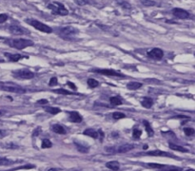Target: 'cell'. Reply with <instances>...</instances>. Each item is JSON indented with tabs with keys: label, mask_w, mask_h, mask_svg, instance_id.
<instances>
[{
	"label": "cell",
	"mask_w": 195,
	"mask_h": 171,
	"mask_svg": "<svg viewBox=\"0 0 195 171\" xmlns=\"http://www.w3.org/2000/svg\"><path fill=\"white\" fill-rule=\"evenodd\" d=\"M9 30H10V34H14V35H22V34H24V29H23V28L19 27V26L12 25V26H10Z\"/></svg>",
	"instance_id": "cell-13"
},
{
	"label": "cell",
	"mask_w": 195,
	"mask_h": 171,
	"mask_svg": "<svg viewBox=\"0 0 195 171\" xmlns=\"http://www.w3.org/2000/svg\"><path fill=\"white\" fill-rule=\"evenodd\" d=\"M146 155H150V156H166V157L175 158V156L171 155L170 153L165 152V151L160 150V149H155V150H152V151H148L146 153Z\"/></svg>",
	"instance_id": "cell-10"
},
{
	"label": "cell",
	"mask_w": 195,
	"mask_h": 171,
	"mask_svg": "<svg viewBox=\"0 0 195 171\" xmlns=\"http://www.w3.org/2000/svg\"><path fill=\"white\" fill-rule=\"evenodd\" d=\"M75 3H76V4H78V5H81V6H82V5L90 4L91 2H90V1H78V0H77V1H75Z\"/></svg>",
	"instance_id": "cell-39"
},
{
	"label": "cell",
	"mask_w": 195,
	"mask_h": 171,
	"mask_svg": "<svg viewBox=\"0 0 195 171\" xmlns=\"http://www.w3.org/2000/svg\"><path fill=\"white\" fill-rule=\"evenodd\" d=\"M141 4L147 7H152L155 6L156 1H153V0H143V1H141Z\"/></svg>",
	"instance_id": "cell-29"
},
{
	"label": "cell",
	"mask_w": 195,
	"mask_h": 171,
	"mask_svg": "<svg viewBox=\"0 0 195 171\" xmlns=\"http://www.w3.org/2000/svg\"><path fill=\"white\" fill-rule=\"evenodd\" d=\"M6 43L10 47H12L16 49H24L28 47H32L34 45V43L32 40L29 39H24V38H17V39H8Z\"/></svg>",
	"instance_id": "cell-1"
},
{
	"label": "cell",
	"mask_w": 195,
	"mask_h": 171,
	"mask_svg": "<svg viewBox=\"0 0 195 171\" xmlns=\"http://www.w3.org/2000/svg\"><path fill=\"white\" fill-rule=\"evenodd\" d=\"M126 117V115L122 112H119V111H115L112 113V118L114 120H120V119H123Z\"/></svg>",
	"instance_id": "cell-28"
},
{
	"label": "cell",
	"mask_w": 195,
	"mask_h": 171,
	"mask_svg": "<svg viewBox=\"0 0 195 171\" xmlns=\"http://www.w3.org/2000/svg\"><path fill=\"white\" fill-rule=\"evenodd\" d=\"M48 171H58V170L55 169V168H51V169H49Z\"/></svg>",
	"instance_id": "cell-46"
},
{
	"label": "cell",
	"mask_w": 195,
	"mask_h": 171,
	"mask_svg": "<svg viewBox=\"0 0 195 171\" xmlns=\"http://www.w3.org/2000/svg\"><path fill=\"white\" fill-rule=\"evenodd\" d=\"M142 86H143V84H142V83H140V82L131 81V82L128 83V84H127V89L130 90H136L138 89H140Z\"/></svg>",
	"instance_id": "cell-14"
},
{
	"label": "cell",
	"mask_w": 195,
	"mask_h": 171,
	"mask_svg": "<svg viewBox=\"0 0 195 171\" xmlns=\"http://www.w3.org/2000/svg\"><path fill=\"white\" fill-rule=\"evenodd\" d=\"M143 124L145 125V129H146V131H147V133L148 134V136L149 137H152L154 135V131H153L152 128V125H150V124L148 122L147 120H144L143 121Z\"/></svg>",
	"instance_id": "cell-19"
},
{
	"label": "cell",
	"mask_w": 195,
	"mask_h": 171,
	"mask_svg": "<svg viewBox=\"0 0 195 171\" xmlns=\"http://www.w3.org/2000/svg\"><path fill=\"white\" fill-rule=\"evenodd\" d=\"M106 167L112 171H118L120 168V164L117 161H110L106 164Z\"/></svg>",
	"instance_id": "cell-15"
},
{
	"label": "cell",
	"mask_w": 195,
	"mask_h": 171,
	"mask_svg": "<svg viewBox=\"0 0 195 171\" xmlns=\"http://www.w3.org/2000/svg\"><path fill=\"white\" fill-rule=\"evenodd\" d=\"M74 145L77 148V150L79 152H81V153H88V147L84 146L83 145L79 144V143H77V142H74Z\"/></svg>",
	"instance_id": "cell-24"
},
{
	"label": "cell",
	"mask_w": 195,
	"mask_h": 171,
	"mask_svg": "<svg viewBox=\"0 0 195 171\" xmlns=\"http://www.w3.org/2000/svg\"><path fill=\"white\" fill-rule=\"evenodd\" d=\"M37 104H42V105L48 104V100H46V99H41V100L37 101Z\"/></svg>",
	"instance_id": "cell-41"
},
{
	"label": "cell",
	"mask_w": 195,
	"mask_h": 171,
	"mask_svg": "<svg viewBox=\"0 0 195 171\" xmlns=\"http://www.w3.org/2000/svg\"><path fill=\"white\" fill-rule=\"evenodd\" d=\"M194 132H195V130H194V128H184V133H185L187 136H191V135H193Z\"/></svg>",
	"instance_id": "cell-33"
},
{
	"label": "cell",
	"mask_w": 195,
	"mask_h": 171,
	"mask_svg": "<svg viewBox=\"0 0 195 171\" xmlns=\"http://www.w3.org/2000/svg\"><path fill=\"white\" fill-rule=\"evenodd\" d=\"M55 93H58V94H63V95H71L74 94V92H70L67 90H64V89H59V90H53Z\"/></svg>",
	"instance_id": "cell-27"
},
{
	"label": "cell",
	"mask_w": 195,
	"mask_h": 171,
	"mask_svg": "<svg viewBox=\"0 0 195 171\" xmlns=\"http://www.w3.org/2000/svg\"><path fill=\"white\" fill-rule=\"evenodd\" d=\"M78 32H79V31L74 27H64V28H60L58 30L59 36L65 40L74 39L75 36H77Z\"/></svg>",
	"instance_id": "cell-2"
},
{
	"label": "cell",
	"mask_w": 195,
	"mask_h": 171,
	"mask_svg": "<svg viewBox=\"0 0 195 171\" xmlns=\"http://www.w3.org/2000/svg\"><path fill=\"white\" fill-rule=\"evenodd\" d=\"M13 75L19 79H32L35 74L28 69H22L13 71Z\"/></svg>",
	"instance_id": "cell-6"
},
{
	"label": "cell",
	"mask_w": 195,
	"mask_h": 171,
	"mask_svg": "<svg viewBox=\"0 0 195 171\" xmlns=\"http://www.w3.org/2000/svg\"><path fill=\"white\" fill-rule=\"evenodd\" d=\"M83 134L86 135V136H90L93 139H98L99 136H98V131L94 130L93 128H87L84 132H83Z\"/></svg>",
	"instance_id": "cell-17"
},
{
	"label": "cell",
	"mask_w": 195,
	"mask_h": 171,
	"mask_svg": "<svg viewBox=\"0 0 195 171\" xmlns=\"http://www.w3.org/2000/svg\"><path fill=\"white\" fill-rule=\"evenodd\" d=\"M98 136H100V137H101V141H102V140H103V138H104V136H105V135H104V133H103V131H102L101 129H99V130H98Z\"/></svg>",
	"instance_id": "cell-42"
},
{
	"label": "cell",
	"mask_w": 195,
	"mask_h": 171,
	"mask_svg": "<svg viewBox=\"0 0 195 171\" xmlns=\"http://www.w3.org/2000/svg\"><path fill=\"white\" fill-rule=\"evenodd\" d=\"M147 55L153 60H161L164 57V52L159 48H153L147 52Z\"/></svg>",
	"instance_id": "cell-8"
},
{
	"label": "cell",
	"mask_w": 195,
	"mask_h": 171,
	"mask_svg": "<svg viewBox=\"0 0 195 171\" xmlns=\"http://www.w3.org/2000/svg\"><path fill=\"white\" fill-rule=\"evenodd\" d=\"M148 165L152 168H158V169H163L166 167L165 164H148Z\"/></svg>",
	"instance_id": "cell-34"
},
{
	"label": "cell",
	"mask_w": 195,
	"mask_h": 171,
	"mask_svg": "<svg viewBox=\"0 0 195 171\" xmlns=\"http://www.w3.org/2000/svg\"><path fill=\"white\" fill-rule=\"evenodd\" d=\"M187 171H194V170H193V169H188Z\"/></svg>",
	"instance_id": "cell-47"
},
{
	"label": "cell",
	"mask_w": 195,
	"mask_h": 171,
	"mask_svg": "<svg viewBox=\"0 0 195 171\" xmlns=\"http://www.w3.org/2000/svg\"><path fill=\"white\" fill-rule=\"evenodd\" d=\"M117 3L120 4L122 6V8H124L125 10H130L131 9L130 4L129 2H127V1H117Z\"/></svg>",
	"instance_id": "cell-31"
},
{
	"label": "cell",
	"mask_w": 195,
	"mask_h": 171,
	"mask_svg": "<svg viewBox=\"0 0 195 171\" xmlns=\"http://www.w3.org/2000/svg\"><path fill=\"white\" fill-rule=\"evenodd\" d=\"M14 161L12 160H9L8 158H2L0 157V165H8L10 164H13Z\"/></svg>",
	"instance_id": "cell-30"
},
{
	"label": "cell",
	"mask_w": 195,
	"mask_h": 171,
	"mask_svg": "<svg viewBox=\"0 0 195 171\" xmlns=\"http://www.w3.org/2000/svg\"><path fill=\"white\" fill-rule=\"evenodd\" d=\"M67 85H68L71 90H77V87L74 84V83H71V82H67Z\"/></svg>",
	"instance_id": "cell-38"
},
{
	"label": "cell",
	"mask_w": 195,
	"mask_h": 171,
	"mask_svg": "<svg viewBox=\"0 0 195 171\" xmlns=\"http://www.w3.org/2000/svg\"><path fill=\"white\" fill-rule=\"evenodd\" d=\"M134 147H135L134 145H131V144H124V145L120 146L119 147L115 148V151H116V153H127V152H129V151L132 150Z\"/></svg>",
	"instance_id": "cell-11"
},
{
	"label": "cell",
	"mask_w": 195,
	"mask_h": 171,
	"mask_svg": "<svg viewBox=\"0 0 195 171\" xmlns=\"http://www.w3.org/2000/svg\"><path fill=\"white\" fill-rule=\"evenodd\" d=\"M41 131V128H37V130L35 129L34 131H33V136H38L39 134V132Z\"/></svg>",
	"instance_id": "cell-40"
},
{
	"label": "cell",
	"mask_w": 195,
	"mask_h": 171,
	"mask_svg": "<svg viewBox=\"0 0 195 171\" xmlns=\"http://www.w3.org/2000/svg\"><path fill=\"white\" fill-rule=\"evenodd\" d=\"M169 146H170V149L175 150V151H180V152H183V153H188V150L187 149V148L183 147V146H181L175 145V144H172V143H170Z\"/></svg>",
	"instance_id": "cell-18"
},
{
	"label": "cell",
	"mask_w": 195,
	"mask_h": 171,
	"mask_svg": "<svg viewBox=\"0 0 195 171\" xmlns=\"http://www.w3.org/2000/svg\"><path fill=\"white\" fill-rule=\"evenodd\" d=\"M7 147H10V148H17L18 146H14V145H12V144H10V145H8V146H7Z\"/></svg>",
	"instance_id": "cell-44"
},
{
	"label": "cell",
	"mask_w": 195,
	"mask_h": 171,
	"mask_svg": "<svg viewBox=\"0 0 195 171\" xmlns=\"http://www.w3.org/2000/svg\"><path fill=\"white\" fill-rule=\"evenodd\" d=\"M45 111L50 113V114H58L59 112H61V109L59 108H53V107H46L45 108Z\"/></svg>",
	"instance_id": "cell-23"
},
{
	"label": "cell",
	"mask_w": 195,
	"mask_h": 171,
	"mask_svg": "<svg viewBox=\"0 0 195 171\" xmlns=\"http://www.w3.org/2000/svg\"><path fill=\"white\" fill-rule=\"evenodd\" d=\"M141 105L145 108H150L153 105V100L150 97H144L141 102Z\"/></svg>",
	"instance_id": "cell-16"
},
{
	"label": "cell",
	"mask_w": 195,
	"mask_h": 171,
	"mask_svg": "<svg viewBox=\"0 0 195 171\" xmlns=\"http://www.w3.org/2000/svg\"><path fill=\"white\" fill-rule=\"evenodd\" d=\"M142 135V130L138 129V128H134L133 129V133H132V136L134 139H139V138L141 137Z\"/></svg>",
	"instance_id": "cell-32"
},
{
	"label": "cell",
	"mask_w": 195,
	"mask_h": 171,
	"mask_svg": "<svg viewBox=\"0 0 195 171\" xmlns=\"http://www.w3.org/2000/svg\"><path fill=\"white\" fill-rule=\"evenodd\" d=\"M26 22L28 24H30L31 26H32L34 29L40 31L42 32H45V34H51L52 32V29L51 27H49L48 25L42 23L41 21L36 20V19H26Z\"/></svg>",
	"instance_id": "cell-3"
},
{
	"label": "cell",
	"mask_w": 195,
	"mask_h": 171,
	"mask_svg": "<svg viewBox=\"0 0 195 171\" xmlns=\"http://www.w3.org/2000/svg\"><path fill=\"white\" fill-rule=\"evenodd\" d=\"M0 90L17 93V94H23V93H26L27 91L23 87H21L17 85L9 84V83H0Z\"/></svg>",
	"instance_id": "cell-5"
},
{
	"label": "cell",
	"mask_w": 195,
	"mask_h": 171,
	"mask_svg": "<svg viewBox=\"0 0 195 171\" xmlns=\"http://www.w3.org/2000/svg\"><path fill=\"white\" fill-rule=\"evenodd\" d=\"M172 14L179 19H187L189 17V13L188 10L181 8H174L172 10Z\"/></svg>",
	"instance_id": "cell-9"
},
{
	"label": "cell",
	"mask_w": 195,
	"mask_h": 171,
	"mask_svg": "<svg viewBox=\"0 0 195 171\" xmlns=\"http://www.w3.org/2000/svg\"><path fill=\"white\" fill-rule=\"evenodd\" d=\"M69 116H70V120L72 123H81L83 121V117L77 111H70Z\"/></svg>",
	"instance_id": "cell-12"
},
{
	"label": "cell",
	"mask_w": 195,
	"mask_h": 171,
	"mask_svg": "<svg viewBox=\"0 0 195 171\" xmlns=\"http://www.w3.org/2000/svg\"><path fill=\"white\" fill-rule=\"evenodd\" d=\"M5 55H6V56H8L9 59H10V61H12V62H17V61H19L20 59L23 58V56H22V55L19 54V53H16V54L5 53Z\"/></svg>",
	"instance_id": "cell-20"
},
{
	"label": "cell",
	"mask_w": 195,
	"mask_h": 171,
	"mask_svg": "<svg viewBox=\"0 0 195 171\" xmlns=\"http://www.w3.org/2000/svg\"><path fill=\"white\" fill-rule=\"evenodd\" d=\"M4 114H6V111H5V110H0V116H1V115H4Z\"/></svg>",
	"instance_id": "cell-45"
},
{
	"label": "cell",
	"mask_w": 195,
	"mask_h": 171,
	"mask_svg": "<svg viewBox=\"0 0 195 171\" xmlns=\"http://www.w3.org/2000/svg\"><path fill=\"white\" fill-rule=\"evenodd\" d=\"M52 129L53 132H55V133H57V134H65L66 133L65 128L60 125H53L52 126Z\"/></svg>",
	"instance_id": "cell-21"
},
{
	"label": "cell",
	"mask_w": 195,
	"mask_h": 171,
	"mask_svg": "<svg viewBox=\"0 0 195 171\" xmlns=\"http://www.w3.org/2000/svg\"><path fill=\"white\" fill-rule=\"evenodd\" d=\"M8 19V15L6 13H0V24L4 23L5 21H7Z\"/></svg>",
	"instance_id": "cell-37"
},
{
	"label": "cell",
	"mask_w": 195,
	"mask_h": 171,
	"mask_svg": "<svg viewBox=\"0 0 195 171\" xmlns=\"http://www.w3.org/2000/svg\"><path fill=\"white\" fill-rule=\"evenodd\" d=\"M52 146V143L50 141L49 139H44L42 140V144H41V147L42 148H50Z\"/></svg>",
	"instance_id": "cell-26"
},
{
	"label": "cell",
	"mask_w": 195,
	"mask_h": 171,
	"mask_svg": "<svg viewBox=\"0 0 195 171\" xmlns=\"http://www.w3.org/2000/svg\"><path fill=\"white\" fill-rule=\"evenodd\" d=\"M163 169L165 171H182V168L176 167H169V165H166V167Z\"/></svg>",
	"instance_id": "cell-35"
},
{
	"label": "cell",
	"mask_w": 195,
	"mask_h": 171,
	"mask_svg": "<svg viewBox=\"0 0 195 171\" xmlns=\"http://www.w3.org/2000/svg\"><path fill=\"white\" fill-rule=\"evenodd\" d=\"M88 85L90 87H92V89H94V87H97L99 86V82L93 78H90V79H88Z\"/></svg>",
	"instance_id": "cell-25"
},
{
	"label": "cell",
	"mask_w": 195,
	"mask_h": 171,
	"mask_svg": "<svg viewBox=\"0 0 195 171\" xmlns=\"http://www.w3.org/2000/svg\"><path fill=\"white\" fill-rule=\"evenodd\" d=\"M48 9H50L53 13V14L58 15H67L69 13V10L64 6L62 3L60 2H52L48 4Z\"/></svg>",
	"instance_id": "cell-4"
},
{
	"label": "cell",
	"mask_w": 195,
	"mask_h": 171,
	"mask_svg": "<svg viewBox=\"0 0 195 171\" xmlns=\"http://www.w3.org/2000/svg\"><path fill=\"white\" fill-rule=\"evenodd\" d=\"M57 78L56 77H52V78H51V80H50V83H49V86H51V87H54V86H56L57 85Z\"/></svg>",
	"instance_id": "cell-36"
},
{
	"label": "cell",
	"mask_w": 195,
	"mask_h": 171,
	"mask_svg": "<svg viewBox=\"0 0 195 171\" xmlns=\"http://www.w3.org/2000/svg\"><path fill=\"white\" fill-rule=\"evenodd\" d=\"M5 135H6V132L4 130H0V138H3Z\"/></svg>",
	"instance_id": "cell-43"
},
{
	"label": "cell",
	"mask_w": 195,
	"mask_h": 171,
	"mask_svg": "<svg viewBox=\"0 0 195 171\" xmlns=\"http://www.w3.org/2000/svg\"><path fill=\"white\" fill-rule=\"evenodd\" d=\"M91 71L92 72H95L98 74H102V75H107V76H115V77H121V78H125V75L121 72H118L114 69H93Z\"/></svg>",
	"instance_id": "cell-7"
},
{
	"label": "cell",
	"mask_w": 195,
	"mask_h": 171,
	"mask_svg": "<svg viewBox=\"0 0 195 171\" xmlns=\"http://www.w3.org/2000/svg\"><path fill=\"white\" fill-rule=\"evenodd\" d=\"M110 102L111 105H113V106H121L122 104H123V101H122V99L119 97V96H112L110 98Z\"/></svg>",
	"instance_id": "cell-22"
}]
</instances>
